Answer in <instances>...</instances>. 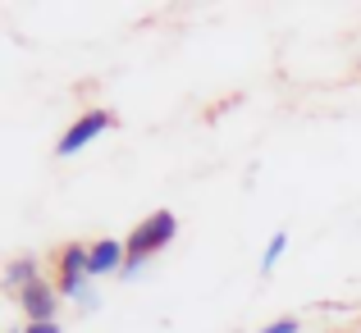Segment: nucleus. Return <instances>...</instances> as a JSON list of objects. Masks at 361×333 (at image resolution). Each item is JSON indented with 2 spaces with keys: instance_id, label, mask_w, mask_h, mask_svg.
Masks as SVG:
<instances>
[{
  "instance_id": "nucleus-10",
  "label": "nucleus",
  "mask_w": 361,
  "mask_h": 333,
  "mask_svg": "<svg viewBox=\"0 0 361 333\" xmlns=\"http://www.w3.org/2000/svg\"><path fill=\"white\" fill-rule=\"evenodd\" d=\"M9 333H23V329H9Z\"/></svg>"
},
{
  "instance_id": "nucleus-2",
  "label": "nucleus",
  "mask_w": 361,
  "mask_h": 333,
  "mask_svg": "<svg viewBox=\"0 0 361 333\" xmlns=\"http://www.w3.org/2000/svg\"><path fill=\"white\" fill-rule=\"evenodd\" d=\"M174 237H178V215L174 211H151L147 220L123 237V246H128V265H123L119 279H137V274L147 270V260H156Z\"/></svg>"
},
{
  "instance_id": "nucleus-3",
  "label": "nucleus",
  "mask_w": 361,
  "mask_h": 333,
  "mask_svg": "<svg viewBox=\"0 0 361 333\" xmlns=\"http://www.w3.org/2000/svg\"><path fill=\"white\" fill-rule=\"evenodd\" d=\"M115 123H119V119H115L110 110H87V114H78V119H73L69 128L60 132V142H55V156H60V160H73L78 151H87L97 137H106Z\"/></svg>"
},
{
  "instance_id": "nucleus-4",
  "label": "nucleus",
  "mask_w": 361,
  "mask_h": 333,
  "mask_svg": "<svg viewBox=\"0 0 361 333\" xmlns=\"http://www.w3.org/2000/svg\"><path fill=\"white\" fill-rule=\"evenodd\" d=\"M18 310H23L27 325H51L55 310H60V288H55L51 279H37L32 288L18 297Z\"/></svg>"
},
{
  "instance_id": "nucleus-8",
  "label": "nucleus",
  "mask_w": 361,
  "mask_h": 333,
  "mask_svg": "<svg viewBox=\"0 0 361 333\" xmlns=\"http://www.w3.org/2000/svg\"><path fill=\"white\" fill-rule=\"evenodd\" d=\"M298 329H302V325H298L293 315H279V320H270L265 329H256V333H298Z\"/></svg>"
},
{
  "instance_id": "nucleus-1",
  "label": "nucleus",
  "mask_w": 361,
  "mask_h": 333,
  "mask_svg": "<svg viewBox=\"0 0 361 333\" xmlns=\"http://www.w3.org/2000/svg\"><path fill=\"white\" fill-rule=\"evenodd\" d=\"M55 288H60V297L78 301L82 315H92L101 306L97 279H92V246H82V242L60 246V256H55Z\"/></svg>"
},
{
  "instance_id": "nucleus-9",
  "label": "nucleus",
  "mask_w": 361,
  "mask_h": 333,
  "mask_svg": "<svg viewBox=\"0 0 361 333\" xmlns=\"http://www.w3.org/2000/svg\"><path fill=\"white\" fill-rule=\"evenodd\" d=\"M23 333H64L60 320H51V325H23Z\"/></svg>"
},
{
  "instance_id": "nucleus-6",
  "label": "nucleus",
  "mask_w": 361,
  "mask_h": 333,
  "mask_svg": "<svg viewBox=\"0 0 361 333\" xmlns=\"http://www.w3.org/2000/svg\"><path fill=\"white\" fill-rule=\"evenodd\" d=\"M37 279H42V265H37L32 256H18V260H9V270H5V292L18 301Z\"/></svg>"
},
{
  "instance_id": "nucleus-7",
  "label": "nucleus",
  "mask_w": 361,
  "mask_h": 333,
  "mask_svg": "<svg viewBox=\"0 0 361 333\" xmlns=\"http://www.w3.org/2000/svg\"><path fill=\"white\" fill-rule=\"evenodd\" d=\"M283 251H288V233H283V228H279V233H274L270 242H265V251H261V274H265V279H270V274L279 270Z\"/></svg>"
},
{
  "instance_id": "nucleus-5",
  "label": "nucleus",
  "mask_w": 361,
  "mask_h": 333,
  "mask_svg": "<svg viewBox=\"0 0 361 333\" xmlns=\"http://www.w3.org/2000/svg\"><path fill=\"white\" fill-rule=\"evenodd\" d=\"M92 246V279H110V274H123V265H128V246H123V237H97Z\"/></svg>"
}]
</instances>
